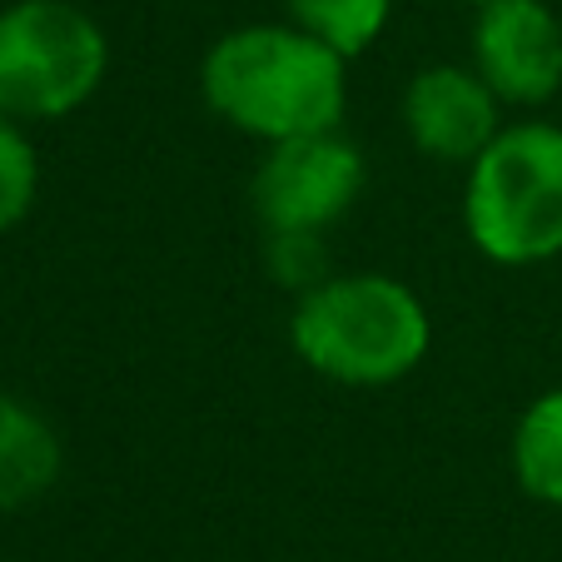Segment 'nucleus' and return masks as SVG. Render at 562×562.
I'll return each mask as SVG.
<instances>
[{
    "label": "nucleus",
    "mask_w": 562,
    "mask_h": 562,
    "mask_svg": "<svg viewBox=\"0 0 562 562\" xmlns=\"http://www.w3.org/2000/svg\"><path fill=\"white\" fill-rule=\"evenodd\" d=\"M458 220L477 259L538 269L562 259V125L518 115L463 165Z\"/></svg>",
    "instance_id": "nucleus-3"
},
{
    "label": "nucleus",
    "mask_w": 562,
    "mask_h": 562,
    "mask_svg": "<svg viewBox=\"0 0 562 562\" xmlns=\"http://www.w3.org/2000/svg\"><path fill=\"white\" fill-rule=\"evenodd\" d=\"M508 468L522 498L562 508V383L542 389L518 414L508 438Z\"/></svg>",
    "instance_id": "nucleus-9"
},
{
    "label": "nucleus",
    "mask_w": 562,
    "mask_h": 562,
    "mask_svg": "<svg viewBox=\"0 0 562 562\" xmlns=\"http://www.w3.org/2000/svg\"><path fill=\"white\" fill-rule=\"evenodd\" d=\"M110 75V35L80 0L0 5V115L55 125L86 110Z\"/></svg>",
    "instance_id": "nucleus-4"
},
{
    "label": "nucleus",
    "mask_w": 562,
    "mask_h": 562,
    "mask_svg": "<svg viewBox=\"0 0 562 562\" xmlns=\"http://www.w3.org/2000/svg\"><path fill=\"white\" fill-rule=\"evenodd\" d=\"M349 60L299 21H245L200 55V100L255 145H284L344 130Z\"/></svg>",
    "instance_id": "nucleus-1"
},
{
    "label": "nucleus",
    "mask_w": 562,
    "mask_h": 562,
    "mask_svg": "<svg viewBox=\"0 0 562 562\" xmlns=\"http://www.w3.org/2000/svg\"><path fill=\"white\" fill-rule=\"evenodd\" d=\"M41 149L31 139V125L0 115V234H11L15 224L31 220L41 204Z\"/></svg>",
    "instance_id": "nucleus-11"
},
{
    "label": "nucleus",
    "mask_w": 562,
    "mask_h": 562,
    "mask_svg": "<svg viewBox=\"0 0 562 562\" xmlns=\"http://www.w3.org/2000/svg\"><path fill=\"white\" fill-rule=\"evenodd\" d=\"M0 562H11V558H0Z\"/></svg>",
    "instance_id": "nucleus-14"
},
{
    "label": "nucleus",
    "mask_w": 562,
    "mask_h": 562,
    "mask_svg": "<svg viewBox=\"0 0 562 562\" xmlns=\"http://www.w3.org/2000/svg\"><path fill=\"white\" fill-rule=\"evenodd\" d=\"M265 255H269V274L279 284H289L294 294H304L308 284H318V279L329 274L318 234H265Z\"/></svg>",
    "instance_id": "nucleus-12"
},
{
    "label": "nucleus",
    "mask_w": 562,
    "mask_h": 562,
    "mask_svg": "<svg viewBox=\"0 0 562 562\" xmlns=\"http://www.w3.org/2000/svg\"><path fill=\"white\" fill-rule=\"evenodd\" d=\"M65 443L21 393L0 389V513H21L60 483Z\"/></svg>",
    "instance_id": "nucleus-8"
},
{
    "label": "nucleus",
    "mask_w": 562,
    "mask_h": 562,
    "mask_svg": "<svg viewBox=\"0 0 562 562\" xmlns=\"http://www.w3.org/2000/svg\"><path fill=\"white\" fill-rule=\"evenodd\" d=\"M408 145L434 165H473L477 149L508 125V105L468 60H434L408 75L398 95Z\"/></svg>",
    "instance_id": "nucleus-7"
},
{
    "label": "nucleus",
    "mask_w": 562,
    "mask_h": 562,
    "mask_svg": "<svg viewBox=\"0 0 562 562\" xmlns=\"http://www.w3.org/2000/svg\"><path fill=\"white\" fill-rule=\"evenodd\" d=\"M369 184L363 149L344 130L329 135H304L284 145H265L255 170V214L265 234H324L359 204Z\"/></svg>",
    "instance_id": "nucleus-5"
},
{
    "label": "nucleus",
    "mask_w": 562,
    "mask_h": 562,
    "mask_svg": "<svg viewBox=\"0 0 562 562\" xmlns=\"http://www.w3.org/2000/svg\"><path fill=\"white\" fill-rule=\"evenodd\" d=\"M468 65L518 115L562 95V15L552 0H483L468 25Z\"/></svg>",
    "instance_id": "nucleus-6"
},
{
    "label": "nucleus",
    "mask_w": 562,
    "mask_h": 562,
    "mask_svg": "<svg viewBox=\"0 0 562 562\" xmlns=\"http://www.w3.org/2000/svg\"><path fill=\"white\" fill-rule=\"evenodd\" d=\"M453 5H483V0H453Z\"/></svg>",
    "instance_id": "nucleus-13"
},
{
    "label": "nucleus",
    "mask_w": 562,
    "mask_h": 562,
    "mask_svg": "<svg viewBox=\"0 0 562 562\" xmlns=\"http://www.w3.org/2000/svg\"><path fill=\"white\" fill-rule=\"evenodd\" d=\"M289 349L308 373L339 389H393L434 353V314L398 274H324L294 299Z\"/></svg>",
    "instance_id": "nucleus-2"
},
{
    "label": "nucleus",
    "mask_w": 562,
    "mask_h": 562,
    "mask_svg": "<svg viewBox=\"0 0 562 562\" xmlns=\"http://www.w3.org/2000/svg\"><path fill=\"white\" fill-rule=\"evenodd\" d=\"M279 5H284L289 21L308 25L314 35L339 45L344 55H363L389 31L398 0H279Z\"/></svg>",
    "instance_id": "nucleus-10"
}]
</instances>
